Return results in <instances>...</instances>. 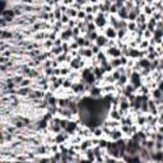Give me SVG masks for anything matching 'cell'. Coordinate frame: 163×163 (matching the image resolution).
<instances>
[{
  "instance_id": "6da1fadb",
  "label": "cell",
  "mask_w": 163,
  "mask_h": 163,
  "mask_svg": "<svg viewBox=\"0 0 163 163\" xmlns=\"http://www.w3.org/2000/svg\"><path fill=\"white\" fill-rule=\"evenodd\" d=\"M106 37L108 38V40H117V31L113 27H107L106 29H105V33H103Z\"/></svg>"
},
{
  "instance_id": "7a4b0ae2",
  "label": "cell",
  "mask_w": 163,
  "mask_h": 163,
  "mask_svg": "<svg viewBox=\"0 0 163 163\" xmlns=\"http://www.w3.org/2000/svg\"><path fill=\"white\" fill-rule=\"evenodd\" d=\"M122 136H124V132L120 130V129H112L111 130V134H110V138L112 142H117L119 139H122Z\"/></svg>"
},
{
  "instance_id": "3957f363",
  "label": "cell",
  "mask_w": 163,
  "mask_h": 163,
  "mask_svg": "<svg viewBox=\"0 0 163 163\" xmlns=\"http://www.w3.org/2000/svg\"><path fill=\"white\" fill-rule=\"evenodd\" d=\"M107 42H108V38L106 37L105 34H101V33H99V36L97 37V40H96L94 44L97 45L98 47H105V46L107 45Z\"/></svg>"
},
{
  "instance_id": "277c9868",
  "label": "cell",
  "mask_w": 163,
  "mask_h": 163,
  "mask_svg": "<svg viewBox=\"0 0 163 163\" xmlns=\"http://www.w3.org/2000/svg\"><path fill=\"white\" fill-rule=\"evenodd\" d=\"M157 132H159V134L163 135V125H158V126H157Z\"/></svg>"
},
{
  "instance_id": "5b68a950",
  "label": "cell",
  "mask_w": 163,
  "mask_h": 163,
  "mask_svg": "<svg viewBox=\"0 0 163 163\" xmlns=\"http://www.w3.org/2000/svg\"><path fill=\"white\" fill-rule=\"evenodd\" d=\"M157 88H158V89L161 90V92L163 93V80H161V82L158 83V87H157Z\"/></svg>"
},
{
  "instance_id": "8992f818",
  "label": "cell",
  "mask_w": 163,
  "mask_h": 163,
  "mask_svg": "<svg viewBox=\"0 0 163 163\" xmlns=\"http://www.w3.org/2000/svg\"><path fill=\"white\" fill-rule=\"evenodd\" d=\"M79 163H93V162H90L89 159H87V158H84V159H80V161H79Z\"/></svg>"
},
{
  "instance_id": "52a82bcc",
  "label": "cell",
  "mask_w": 163,
  "mask_h": 163,
  "mask_svg": "<svg viewBox=\"0 0 163 163\" xmlns=\"http://www.w3.org/2000/svg\"><path fill=\"white\" fill-rule=\"evenodd\" d=\"M117 163H125V162H124V161H121V159H119V161H117Z\"/></svg>"
}]
</instances>
